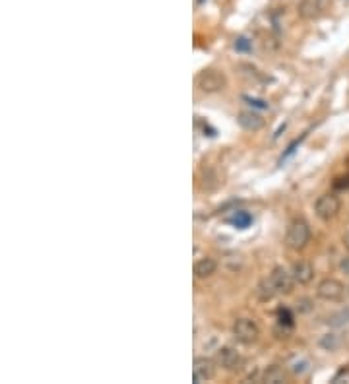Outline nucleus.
Instances as JSON below:
<instances>
[{
    "instance_id": "obj_9",
    "label": "nucleus",
    "mask_w": 349,
    "mask_h": 384,
    "mask_svg": "<svg viewBox=\"0 0 349 384\" xmlns=\"http://www.w3.org/2000/svg\"><path fill=\"white\" fill-rule=\"evenodd\" d=\"M237 122H239V126L243 128V130H247V132H258L264 128V118L258 115V113H254V111H243V113H239L237 115Z\"/></svg>"
},
{
    "instance_id": "obj_10",
    "label": "nucleus",
    "mask_w": 349,
    "mask_h": 384,
    "mask_svg": "<svg viewBox=\"0 0 349 384\" xmlns=\"http://www.w3.org/2000/svg\"><path fill=\"white\" fill-rule=\"evenodd\" d=\"M291 274H293V280L297 281L299 285H308L310 281L314 280V266L310 262H306V260H299V262L293 264Z\"/></svg>"
},
{
    "instance_id": "obj_1",
    "label": "nucleus",
    "mask_w": 349,
    "mask_h": 384,
    "mask_svg": "<svg viewBox=\"0 0 349 384\" xmlns=\"http://www.w3.org/2000/svg\"><path fill=\"white\" fill-rule=\"evenodd\" d=\"M295 283L297 281L293 280L291 272H287L285 268L281 266H276L268 278H264L258 283L256 291H258V297H260L262 301H270V299H274L277 295H289V293H293Z\"/></svg>"
},
{
    "instance_id": "obj_16",
    "label": "nucleus",
    "mask_w": 349,
    "mask_h": 384,
    "mask_svg": "<svg viewBox=\"0 0 349 384\" xmlns=\"http://www.w3.org/2000/svg\"><path fill=\"white\" fill-rule=\"evenodd\" d=\"M339 345H341V338L337 334H326L320 340V347H324L326 351H335V349H339Z\"/></svg>"
},
{
    "instance_id": "obj_6",
    "label": "nucleus",
    "mask_w": 349,
    "mask_h": 384,
    "mask_svg": "<svg viewBox=\"0 0 349 384\" xmlns=\"http://www.w3.org/2000/svg\"><path fill=\"white\" fill-rule=\"evenodd\" d=\"M347 287L341 283L339 280H335V278H326V280H322L318 283V287H316V297L322 299V301H328V303H337V301H341L343 297H345V291Z\"/></svg>"
},
{
    "instance_id": "obj_8",
    "label": "nucleus",
    "mask_w": 349,
    "mask_h": 384,
    "mask_svg": "<svg viewBox=\"0 0 349 384\" xmlns=\"http://www.w3.org/2000/svg\"><path fill=\"white\" fill-rule=\"evenodd\" d=\"M216 359H208V357H196L192 363V378L194 382H208L216 376Z\"/></svg>"
},
{
    "instance_id": "obj_14",
    "label": "nucleus",
    "mask_w": 349,
    "mask_h": 384,
    "mask_svg": "<svg viewBox=\"0 0 349 384\" xmlns=\"http://www.w3.org/2000/svg\"><path fill=\"white\" fill-rule=\"evenodd\" d=\"M262 380H264V382H272V384L283 382V380H285V372H283V369H279L277 365H272V367H268V369L264 370Z\"/></svg>"
},
{
    "instance_id": "obj_18",
    "label": "nucleus",
    "mask_w": 349,
    "mask_h": 384,
    "mask_svg": "<svg viewBox=\"0 0 349 384\" xmlns=\"http://www.w3.org/2000/svg\"><path fill=\"white\" fill-rule=\"evenodd\" d=\"M233 47H235V51H237V53H250L252 43H250V39H247V37H237Z\"/></svg>"
},
{
    "instance_id": "obj_21",
    "label": "nucleus",
    "mask_w": 349,
    "mask_h": 384,
    "mask_svg": "<svg viewBox=\"0 0 349 384\" xmlns=\"http://www.w3.org/2000/svg\"><path fill=\"white\" fill-rule=\"evenodd\" d=\"M279 324H285V326H293L295 322H293V316H291V312L287 309H283V310H279Z\"/></svg>"
},
{
    "instance_id": "obj_4",
    "label": "nucleus",
    "mask_w": 349,
    "mask_h": 384,
    "mask_svg": "<svg viewBox=\"0 0 349 384\" xmlns=\"http://www.w3.org/2000/svg\"><path fill=\"white\" fill-rule=\"evenodd\" d=\"M231 334L243 345H252L260 340V328L250 318H237L231 326Z\"/></svg>"
},
{
    "instance_id": "obj_23",
    "label": "nucleus",
    "mask_w": 349,
    "mask_h": 384,
    "mask_svg": "<svg viewBox=\"0 0 349 384\" xmlns=\"http://www.w3.org/2000/svg\"><path fill=\"white\" fill-rule=\"evenodd\" d=\"M303 138H305V136H303ZM303 138H301V140H303ZM301 140H295V142H293V144H291L289 148H287V151H285V153H283V157H281V161H283V159H287V157H289L291 153H293V151H295V148H297V146H299V142H301Z\"/></svg>"
},
{
    "instance_id": "obj_25",
    "label": "nucleus",
    "mask_w": 349,
    "mask_h": 384,
    "mask_svg": "<svg viewBox=\"0 0 349 384\" xmlns=\"http://www.w3.org/2000/svg\"><path fill=\"white\" fill-rule=\"evenodd\" d=\"M343 180H345V182H335L334 184L335 188H349V177H345Z\"/></svg>"
},
{
    "instance_id": "obj_11",
    "label": "nucleus",
    "mask_w": 349,
    "mask_h": 384,
    "mask_svg": "<svg viewBox=\"0 0 349 384\" xmlns=\"http://www.w3.org/2000/svg\"><path fill=\"white\" fill-rule=\"evenodd\" d=\"M216 270H218V262H216L212 256H202V258H198V260L194 262V268H192L194 278H198V280H208V278H212V276L216 274Z\"/></svg>"
},
{
    "instance_id": "obj_12",
    "label": "nucleus",
    "mask_w": 349,
    "mask_h": 384,
    "mask_svg": "<svg viewBox=\"0 0 349 384\" xmlns=\"http://www.w3.org/2000/svg\"><path fill=\"white\" fill-rule=\"evenodd\" d=\"M223 184L221 180V175H219L218 169L214 167H208V169H202V175H200V188L204 192H216Z\"/></svg>"
},
{
    "instance_id": "obj_13",
    "label": "nucleus",
    "mask_w": 349,
    "mask_h": 384,
    "mask_svg": "<svg viewBox=\"0 0 349 384\" xmlns=\"http://www.w3.org/2000/svg\"><path fill=\"white\" fill-rule=\"evenodd\" d=\"M225 222L231 223L233 227H237V229H247L252 223V216L245 210H239V212H233V216H229Z\"/></svg>"
},
{
    "instance_id": "obj_2",
    "label": "nucleus",
    "mask_w": 349,
    "mask_h": 384,
    "mask_svg": "<svg viewBox=\"0 0 349 384\" xmlns=\"http://www.w3.org/2000/svg\"><path fill=\"white\" fill-rule=\"evenodd\" d=\"M310 237H312V231H310V225L305 220H293L287 227V233H285V247L291 249V251H303L306 245L310 243Z\"/></svg>"
},
{
    "instance_id": "obj_26",
    "label": "nucleus",
    "mask_w": 349,
    "mask_h": 384,
    "mask_svg": "<svg viewBox=\"0 0 349 384\" xmlns=\"http://www.w3.org/2000/svg\"><path fill=\"white\" fill-rule=\"evenodd\" d=\"M343 245H345V247L349 249V231L345 233V237H343Z\"/></svg>"
},
{
    "instance_id": "obj_15",
    "label": "nucleus",
    "mask_w": 349,
    "mask_h": 384,
    "mask_svg": "<svg viewBox=\"0 0 349 384\" xmlns=\"http://www.w3.org/2000/svg\"><path fill=\"white\" fill-rule=\"evenodd\" d=\"M324 322H326L328 326H332V328H341V326L349 324V309L339 310V312H334V314L326 316Z\"/></svg>"
},
{
    "instance_id": "obj_7",
    "label": "nucleus",
    "mask_w": 349,
    "mask_h": 384,
    "mask_svg": "<svg viewBox=\"0 0 349 384\" xmlns=\"http://www.w3.org/2000/svg\"><path fill=\"white\" fill-rule=\"evenodd\" d=\"M216 363L221 369L229 370V372H235V370H241L243 365H245V359L243 355L239 353L235 347H219L218 353H216Z\"/></svg>"
},
{
    "instance_id": "obj_3",
    "label": "nucleus",
    "mask_w": 349,
    "mask_h": 384,
    "mask_svg": "<svg viewBox=\"0 0 349 384\" xmlns=\"http://www.w3.org/2000/svg\"><path fill=\"white\" fill-rule=\"evenodd\" d=\"M196 88L202 93H219L227 88V76L218 68H204L196 76Z\"/></svg>"
},
{
    "instance_id": "obj_5",
    "label": "nucleus",
    "mask_w": 349,
    "mask_h": 384,
    "mask_svg": "<svg viewBox=\"0 0 349 384\" xmlns=\"http://www.w3.org/2000/svg\"><path fill=\"white\" fill-rule=\"evenodd\" d=\"M339 210H341V200H339V196L334 194V192L322 194V196L316 198V202H314V214L318 216L322 222L334 220L335 216L339 214Z\"/></svg>"
},
{
    "instance_id": "obj_20",
    "label": "nucleus",
    "mask_w": 349,
    "mask_h": 384,
    "mask_svg": "<svg viewBox=\"0 0 349 384\" xmlns=\"http://www.w3.org/2000/svg\"><path fill=\"white\" fill-rule=\"evenodd\" d=\"M291 370H293L295 374L303 376L306 370H308V361H295V363L291 365Z\"/></svg>"
},
{
    "instance_id": "obj_22",
    "label": "nucleus",
    "mask_w": 349,
    "mask_h": 384,
    "mask_svg": "<svg viewBox=\"0 0 349 384\" xmlns=\"http://www.w3.org/2000/svg\"><path fill=\"white\" fill-rule=\"evenodd\" d=\"M299 312H310V310L314 309V305H312V301L310 299H299Z\"/></svg>"
},
{
    "instance_id": "obj_24",
    "label": "nucleus",
    "mask_w": 349,
    "mask_h": 384,
    "mask_svg": "<svg viewBox=\"0 0 349 384\" xmlns=\"http://www.w3.org/2000/svg\"><path fill=\"white\" fill-rule=\"evenodd\" d=\"M339 270H341L343 274H347L349 276V256H345V258L339 262Z\"/></svg>"
},
{
    "instance_id": "obj_19",
    "label": "nucleus",
    "mask_w": 349,
    "mask_h": 384,
    "mask_svg": "<svg viewBox=\"0 0 349 384\" xmlns=\"http://www.w3.org/2000/svg\"><path fill=\"white\" fill-rule=\"evenodd\" d=\"M245 101H247L250 107H254V109H262V111H266V109H270V103L268 101H264V99H256V97H248V95H245L243 97Z\"/></svg>"
},
{
    "instance_id": "obj_17",
    "label": "nucleus",
    "mask_w": 349,
    "mask_h": 384,
    "mask_svg": "<svg viewBox=\"0 0 349 384\" xmlns=\"http://www.w3.org/2000/svg\"><path fill=\"white\" fill-rule=\"evenodd\" d=\"M316 10H318V4L314 2V0H305L303 4H301V8H299V12L303 18H312V16H316Z\"/></svg>"
},
{
    "instance_id": "obj_27",
    "label": "nucleus",
    "mask_w": 349,
    "mask_h": 384,
    "mask_svg": "<svg viewBox=\"0 0 349 384\" xmlns=\"http://www.w3.org/2000/svg\"><path fill=\"white\" fill-rule=\"evenodd\" d=\"M198 2H200V4H202V2H204V0H198Z\"/></svg>"
}]
</instances>
